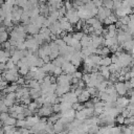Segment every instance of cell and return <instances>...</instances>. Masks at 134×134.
Segmentation results:
<instances>
[{
    "label": "cell",
    "instance_id": "34",
    "mask_svg": "<svg viewBox=\"0 0 134 134\" xmlns=\"http://www.w3.org/2000/svg\"><path fill=\"white\" fill-rule=\"evenodd\" d=\"M9 117V113L8 112H3V113H0V121L3 124L7 118Z\"/></svg>",
    "mask_w": 134,
    "mask_h": 134
},
{
    "label": "cell",
    "instance_id": "6",
    "mask_svg": "<svg viewBox=\"0 0 134 134\" xmlns=\"http://www.w3.org/2000/svg\"><path fill=\"white\" fill-rule=\"evenodd\" d=\"M61 68L63 70V73H65V74H72L76 71V67L73 66L70 62H65Z\"/></svg>",
    "mask_w": 134,
    "mask_h": 134
},
{
    "label": "cell",
    "instance_id": "17",
    "mask_svg": "<svg viewBox=\"0 0 134 134\" xmlns=\"http://www.w3.org/2000/svg\"><path fill=\"white\" fill-rule=\"evenodd\" d=\"M111 64H112V62H111V57H102L100 62H99V66L109 67Z\"/></svg>",
    "mask_w": 134,
    "mask_h": 134
},
{
    "label": "cell",
    "instance_id": "26",
    "mask_svg": "<svg viewBox=\"0 0 134 134\" xmlns=\"http://www.w3.org/2000/svg\"><path fill=\"white\" fill-rule=\"evenodd\" d=\"M26 108H27V109H28L30 112H32V113H35V112H36V111L39 109V108H38V106H37V104H36L35 102H31V103H30L28 106H26Z\"/></svg>",
    "mask_w": 134,
    "mask_h": 134
},
{
    "label": "cell",
    "instance_id": "32",
    "mask_svg": "<svg viewBox=\"0 0 134 134\" xmlns=\"http://www.w3.org/2000/svg\"><path fill=\"white\" fill-rule=\"evenodd\" d=\"M63 73V70H62V68L61 67H54V69H53V71H52V74H53V76H59V75H61Z\"/></svg>",
    "mask_w": 134,
    "mask_h": 134
},
{
    "label": "cell",
    "instance_id": "19",
    "mask_svg": "<svg viewBox=\"0 0 134 134\" xmlns=\"http://www.w3.org/2000/svg\"><path fill=\"white\" fill-rule=\"evenodd\" d=\"M87 115L85 114V112L83 111V109L81 111H75V119H79L81 121H84L85 119H87Z\"/></svg>",
    "mask_w": 134,
    "mask_h": 134
},
{
    "label": "cell",
    "instance_id": "20",
    "mask_svg": "<svg viewBox=\"0 0 134 134\" xmlns=\"http://www.w3.org/2000/svg\"><path fill=\"white\" fill-rule=\"evenodd\" d=\"M121 47H122V49H125V50H127V51H131L132 49H133V46H134V44H133V40L132 41H128V42H125L122 45H120Z\"/></svg>",
    "mask_w": 134,
    "mask_h": 134
},
{
    "label": "cell",
    "instance_id": "14",
    "mask_svg": "<svg viewBox=\"0 0 134 134\" xmlns=\"http://www.w3.org/2000/svg\"><path fill=\"white\" fill-rule=\"evenodd\" d=\"M95 18H96L98 21H100V22H103V21L107 18L106 13H105V7L100 6V7H98V8H97V14H96Z\"/></svg>",
    "mask_w": 134,
    "mask_h": 134
},
{
    "label": "cell",
    "instance_id": "42",
    "mask_svg": "<svg viewBox=\"0 0 134 134\" xmlns=\"http://www.w3.org/2000/svg\"><path fill=\"white\" fill-rule=\"evenodd\" d=\"M83 105H84V108H93V103H92V100H88V102L84 103Z\"/></svg>",
    "mask_w": 134,
    "mask_h": 134
},
{
    "label": "cell",
    "instance_id": "29",
    "mask_svg": "<svg viewBox=\"0 0 134 134\" xmlns=\"http://www.w3.org/2000/svg\"><path fill=\"white\" fill-rule=\"evenodd\" d=\"M85 34L84 32H82V31H74L71 36H72V38L73 39H75V40H77V41H80L82 38H83V36H84Z\"/></svg>",
    "mask_w": 134,
    "mask_h": 134
},
{
    "label": "cell",
    "instance_id": "35",
    "mask_svg": "<svg viewBox=\"0 0 134 134\" xmlns=\"http://www.w3.org/2000/svg\"><path fill=\"white\" fill-rule=\"evenodd\" d=\"M92 28H93V30H97V29H102L103 28V24H102V22L100 21H96L92 26H91Z\"/></svg>",
    "mask_w": 134,
    "mask_h": 134
},
{
    "label": "cell",
    "instance_id": "50",
    "mask_svg": "<svg viewBox=\"0 0 134 134\" xmlns=\"http://www.w3.org/2000/svg\"><path fill=\"white\" fill-rule=\"evenodd\" d=\"M14 134H20V133H19V131H18V130H17V131H16V132H15V133H14Z\"/></svg>",
    "mask_w": 134,
    "mask_h": 134
},
{
    "label": "cell",
    "instance_id": "51",
    "mask_svg": "<svg viewBox=\"0 0 134 134\" xmlns=\"http://www.w3.org/2000/svg\"><path fill=\"white\" fill-rule=\"evenodd\" d=\"M96 134H103V133H100V132H99V130H98V132H97Z\"/></svg>",
    "mask_w": 134,
    "mask_h": 134
},
{
    "label": "cell",
    "instance_id": "22",
    "mask_svg": "<svg viewBox=\"0 0 134 134\" xmlns=\"http://www.w3.org/2000/svg\"><path fill=\"white\" fill-rule=\"evenodd\" d=\"M18 71H19L20 74H22L23 76H25V75L29 72V66H28V65H24V66L20 67V68L18 69Z\"/></svg>",
    "mask_w": 134,
    "mask_h": 134
},
{
    "label": "cell",
    "instance_id": "44",
    "mask_svg": "<svg viewBox=\"0 0 134 134\" xmlns=\"http://www.w3.org/2000/svg\"><path fill=\"white\" fill-rule=\"evenodd\" d=\"M111 62H112V64H116V63L118 62V58H117L115 54H113V55L111 57Z\"/></svg>",
    "mask_w": 134,
    "mask_h": 134
},
{
    "label": "cell",
    "instance_id": "5",
    "mask_svg": "<svg viewBox=\"0 0 134 134\" xmlns=\"http://www.w3.org/2000/svg\"><path fill=\"white\" fill-rule=\"evenodd\" d=\"M114 88L116 90V93L118 94V96H126L127 95V88L125 87L124 82H116L114 83Z\"/></svg>",
    "mask_w": 134,
    "mask_h": 134
},
{
    "label": "cell",
    "instance_id": "30",
    "mask_svg": "<svg viewBox=\"0 0 134 134\" xmlns=\"http://www.w3.org/2000/svg\"><path fill=\"white\" fill-rule=\"evenodd\" d=\"M5 98H7V99H9V100H12V102H16L17 100V95H16V92H12V93H7V94H5Z\"/></svg>",
    "mask_w": 134,
    "mask_h": 134
},
{
    "label": "cell",
    "instance_id": "53",
    "mask_svg": "<svg viewBox=\"0 0 134 134\" xmlns=\"http://www.w3.org/2000/svg\"><path fill=\"white\" fill-rule=\"evenodd\" d=\"M30 134H37V133H30Z\"/></svg>",
    "mask_w": 134,
    "mask_h": 134
},
{
    "label": "cell",
    "instance_id": "12",
    "mask_svg": "<svg viewBox=\"0 0 134 134\" xmlns=\"http://www.w3.org/2000/svg\"><path fill=\"white\" fill-rule=\"evenodd\" d=\"M90 97H91V96H90V94L87 92V90H86V89H84V90H83V92L77 96V102H79V103H81V104H84V103L88 102Z\"/></svg>",
    "mask_w": 134,
    "mask_h": 134
},
{
    "label": "cell",
    "instance_id": "36",
    "mask_svg": "<svg viewBox=\"0 0 134 134\" xmlns=\"http://www.w3.org/2000/svg\"><path fill=\"white\" fill-rule=\"evenodd\" d=\"M124 121H125V117L121 114H118L115 117V122H117L118 125H124Z\"/></svg>",
    "mask_w": 134,
    "mask_h": 134
},
{
    "label": "cell",
    "instance_id": "43",
    "mask_svg": "<svg viewBox=\"0 0 134 134\" xmlns=\"http://www.w3.org/2000/svg\"><path fill=\"white\" fill-rule=\"evenodd\" d=\"M124 84H125V87L127 88V90H130V89H132V86H131V83H130V81H125V82H124Z\"/></svg>",
    "mask_w": 134,
    "mask_h": 134
},
{
    "label": "cell",
    "instance_id": "47",
    "mask_svg": "<svg viewBox=\"0 0 134 134\" xmlns=\"http://www.w3.org/2000/svg\"><path fill=\"white\" fill-rule=\"evenodd\" d=\"M130 83H131V86H132V89L134 88V77L130 80Z\"/></svg>",
    "mask_w": 134,
    "mask_h": 134
},
{
    "label": "cell",
    "instance_id": "15",
    "mask_svg": "<svg viewBox=\"0 0 134 134\" xmlns=\"http://www.w3.org/2000/svg\"><path fill=\"white\" fill-rule=\"evenodd\" d=\"M41 96V89H29V97L34 100Z\"/></svg>",
    "mask_w": 134,
    "mask_h": 134
},
{
    "label": "cell",
    "instance_id": "11",
    "mask_svg": "<svg viewBox=\"0 0 134 134\" xmlns=\"http://www.w3.org/2000/svg\"><path fill=\"white\" fill-rule=\"evenodd\" d=\"M80 44L82 46V48L84 47H90L91 46V38L89 35H84L83 38L80 40Z\"/></svg>",
    "mask_w": 134,
    "mask_h": 134
},
{
    "label": "cell",
    "instance_id": "27",
    "mask_svg": "<svg viewBox=\"0 0 134 134\" xmlns=\"http://www.w3.org/2000/svg\"><path fill=\"white\" fill-rule=\"evenodd\" d=\"M53 43H54L55 45H58V46H59V48L66 46V43L63 41V39H62V38H57V39L53 41Z\"/></svg>",
    "mask_w": 134,
    "mask_h": 134
},
{
    "label": "cell",
    "instance_id": "8",
    "mask_svg": "<svg viewBox=\"0 0 134 134\" xmlns=\"http://www.w3.org/2000/svg\"><path fill=\"white\" fill-rule=\"evenodd\" d=\"M25 29H26V32L30 34L31 36H35V35L39 34V31H40V28H39L36 24H34V23H31V22H30L29 24L25 25Z\"/></svg>",
    "mask_w": 134,
    "mask_h": 134
},
{
    "label": "cell",
    "instance_id": "25",
    "mask_svg": "<svg viewBox=\"0 0 134 134\" xmlns=\"http://www.w3.org/2000/svg\"><path fill=\"white\" fill-rule=\"evenodd\" d=\"M103 7L105 8H108V9H113V1L111 0H106V1H103Z\"/></svg>",
    "mask_w": 134,
    "mask_h": 134
},
{
    "label": "cell",
    "instance_id": "2",
    "mask_svg": "<svg viewBox=\"0 0 134 134\" xmlns=\"http://www.w3.org/2000/svg\"><path fill=\"white\" fill-rule=\"evenodd\" d=\"M65 18L67 19V21L73 26V24H77L80 22V18L77 15V12L75 9H70L67 10L65 14Z\"/></svg>",
    "mask_w": 134,
    "mask_h": 134
},
{
    "label": "cell",
    "instance_id": "52",
    "mask_svg": "<svg viewBox=\"0 0 134 134\" xmlns=\"http://www.w3.org/2000/svg\"><path fill=\"white\" fill-rule=\"evenodd\" d=\"M132 92H133V93H134V88H133V89H132Z\"/></svg>",
    "mask_w": 134,
    "mask_h": 134
},
{
    "label": "cell",
    "instance_id": "21",
    "mask_svg": "<svg viewBox=\"0 0 134 134\" xmlns=\"http://www.w3.org/2000/svg\"><path fill=\"white\" fill-rule=\"evenodd\" d=\"M16 122H17V119L14 118V117H8L4 122H3V126H10V127H16Z\"/></svg>",
    "mask_w": 134,
    "mask_h": 134
},
{
    "label": "cell",
    "instance_id": "16",
    "mask_svg": "<svg viewBox=\"0 0 134 134\" xmlns=\"http://www.w3.org/2000/svg\"><path fill=\"white\" fill-rule=\"evenodd\" d=\"M54 65L50 62V63H47V64H44L41 68L43 69V71L45 72V73H52V71H53V69H54Z\"/></svg>",
    "mask_w": 134,
    "mask_h": 134
},
{
    "label": "cell",
    "instance_id": "3",
    "mask_svg": "<svg viewBox=\"0 0 134 134\" xmlns=\"http://www.w3.org/2000/svg\"><path fill=\"white\" fill-rule=\"evenodd\" d=\"M71 81H72L71 74L62 73L61 75L57 76V85L58 86H69V85H71Z\"/></svg>",
    "mask_w": 134,
    "mask_h": 134
},
{
    "label": "cell",
    "instance_id": "10",
    "mask_svg": "<svg viewBox=\"0 0 134 134\" xmlns=\"http://www.w3.org/2000/svg\"><path fill=\"white\" fill-rule=\"evenodd\" d=\"M98 72L99 74L106 80L108 81L109 80V76H110V70H109V67H106V66H99L98 67Z\"/></svg>",
    "mask_w": 134,
    "mask_h": 134
},
{
    "label": "cell",
    "instance_id": "45",
    "mask_svg": "<svg viewBox=\"0 0 134 134\" xmlns=\"http://www.w3.org/2000/svg\"><path fill=\"white\" fill-rule=\"evenodd\" d=\"M16 119H17V120H22V119H25V115H24L23 113H21V114H18Z\"/></svg>",
    "mask_w": 134,
    "mask_h": 134
},
{
    "label": "cell",
    "instance_id": "7",
    "mask_svg": "<svg viewBox=\"0 0 134 134\" xmlns=\"http://www.w3.org/2000/svg\"><path fill=\"white\" fill-rule=\"evenodd\" d=\"M69 91H71V85H69V86H58L54 93L58 97H61Z\"/></svg>",
    "mask_w": 134,
    "mask_h": 134
},
{
    "label": "cell",
    "instance_id": "1",
    "mask_svg": "<svg viewBox=\"0 0 134 134\" xmlns=\"http://www.w3.org/2000/svg\"><path fill=\"white\" fill-rule=\"evenodd\" d=\"M2 76H3V80H5L7 83L8 82H12V83H16L17 80L20 77L19 75V71H18V68H14V69H9V70H6L5 72L2 73Z\"/></svg>",
    "mask_w": 134,
    "mask_h": 134
},
{
    "label": "cell",
    "instance_id": "9",
    "mask_svg": "<svg viewBox=\"0 0 134 134\" xmlns=\"http://www.w3.org/2000/svg\"><path fill=\"white\" fill-rule=\"evenodd\" d=\"M115 103H116V106H119L121 108H127V106L130 104V99L127 96H118Z\"/></svg>",
    "mask_w": 134,
    "mask_h": 134
},
{
    "label": "cell",
    "instance_id": "37",
    "mask_svg": "<svg viewBox=\"0 0 134 134\" xmlns=\"http://www.w3.org/2000/svg\"><path fill=\"white\" fill-rule=\"evenodd\" d=\"M71 76L73 77V79H76V80H82V76H83V72H81V71H75L74 73H72L71 74Z\"/></svg>",
    "mask_w": 134,
    "mask_h": 134
},
{
    "label": "cell",
    "instance_id": "18",
    "mask_svg": "<svg viewBox=\"0 0 134 134\" xmlns=\"http://www.w3.org/2000/svg\"><path fill=\"white\" fill-rule=\"evenodd\" d=\"M60 107H61V112H66L70 109H72V104L67 103V102H63L60 103Z\"/></svg>",
    "mask_w": 134,
    "mask_h": 134
},
{
    "label": "cell",
    "instance_id": "38",
    "mask_svg": "<svg viewBox=\"0 0 134 134\" xmlns=\"http://www.w3.org/2000/svg\"><path fill=\"white\" fill-rule=\"evenodd\" d=\"M108 19L111 21V23H112V24H115V23L117 22V20H118V18L115 16V14H114V13H112V14L108 17Z\"/></svg>",
    "mask_w": 134,
    "mask_h": 134
},
{
    "label": "cell",
    "instance_id": "49",
    "mask_svg": "<svg viewBox=\"0 0 134 134\" xmlns=\"http://www.w3.org/2000/svg\"><path fill=\"white\" fill-rule=\"evenodd\" d=\"M2 80H3V76H2V74H1V73H0V82H1V81H2Z\"/></svg>",
    "mask_w": 134,
    "mask_h": 134
},
{
    "label": "cell",
    "instance_id": "40",
    "mask_svg": "<svg viewBox=\"0 0 134 134\" xmlns=\"http://www.w3.org/2000/svg\"><path fill=\"white\" fill-rule=\"evenodd\" d=\"M20 134H30V130L29 129H26V128H22V129H19L18 130Z\"/></svg>",
    "mask_w": 134,
    "mask_h": 134
},
{
    "label": "cell",
    "instance_id": "13",
    "mask_svg": "<svg viewBox=\"0 0 134 134\" xmlns=\"http://www.w3.org/2000/svg\"><path fill=\"white\" fill-rule=\"evenodd\" d=\"M53 132L54 133H60V132H63V131H66L65 130V125L63 124V122H61L60 121V119L57 121V122H54L53 124ZM67 132V131H66Z\"/></svg>",
    "mask_w": 134,
    "mask_h": 134
},
{
    "label": "cell",
    "instance_id": "23",
    "mask_svg": "<svg viewBox=\"0 0 134 134\" xmlns=\"http://www.w3.org/2000/svg\"><path fill=\"white\" fill-rule=\"evenodd\" d=\"M99 132L103 134H112V128L108 126H102L99 127Z\"/></svg>",
    "mask_w": 134,
    "mask_h": 134
},
{
    "label": "cell",
    "instance_id": "41",
    "mask_svg": "<svg viewBox=\"0 0 134 134\" xmlns=\"http://www.w3.org/2000/svg\"><path fill=\"white\" fill-rule=\"evenodd\" d=\"M121 6V1H113V9L115 10L116 8Z\"/></svg>",
    "mask_w": 134,
    "mask_h": 134
},
{
    "label": "cell",
    "instance_id": "4",
    "mask_svg": "<svg viewBox=\"0 0 134 134\" xmlns=\"http://www.w3.org/2000/svg\"><path fill=\"white\" fill-rule=\"evenodd\" d=\"M37 111H38L37 116H39V117H41V116H50V115L53 113L52 105L45 103V104H44L40 109H38Z\"/></svg>",
    "mask_w": 134,
    "mask_h": 134
},
{
    "label": "cell",
    "instance_id": "46",
    "mask_svg": "<svg viewBox=\"0 0 134 134\" xmlns=\"http://www.w3.org/2000/svg\"><path fill=\"white\" fill-rule=\"evenodd\" d=\"M103 22H104V23H105L106 25H110V24H112V23H111V21H110V20H109L108 18H106V19H105V20H104Z\"/></svg>",
    "mask_w": 134,
    "mask_h": 134
},
{
    "label": "cell",
    "instance_id": "33",
    "mask_svg": "<svg viewBox=\"0 0 134 134\" xmlns=\"http://www.w3.org/2000/svg\"><path fill=\"white\" fill-rule=\"evenodd\" d=\"M16 127L22 129V128H26V119H22V120H17L16 122Z\"/></svg>",
    "mask_w": 134,
    "mask_h": 134
},
{
    "label": "cell",
    "instance_id": "31",
    "mask_svg": "<svg viewBox=\"0 0 134 134\" xmlns=\"http://www.w3.org/2000/svg\"><path fill=\"white\" fill-rule=\"evenodd\" d=\"M118 21L121 23V25H128V23H129V21H130V17H129V16H125V17H122V18H119Z\"/></svg>",
    "mask_w": 134,
    "mask_h": 134
},
{
    "label": "cell",
    "instance_id": "39",
    "mask_svg": "<svg viewBox=\"0 0 134 134\" xmlns=\"http://www.w3.org/2000/svg\"><path fill=\"white\" fill-rule=\"evenodd\" d=\"M52 110H53V113H61L60 104H54V105H52Z\"/></svg>",
    "mask_w": 134,
    "mask_h": 134
},
{
    "label": "cell",
    "instance_id": "24",
    "mask_svg": "<svg viewBox=\"0 0 134 134\" xmlns=\"http://www.w3.org/2000/svg\"><path fill=\"white\" fill-rule=\"evenodd\" d=\"M8 40V32L4 31V32H0V44H3L5 42H7Z\"/></svg>",
    "mask_w": 134,
    "mask_h": 134
},
{
    "label": "cell",
    "instance_id": "48",
    "mask_svg": "<svg viewBox=\"0 0 134 134\" xmlns=\"http://www.w3.org/2000/svg\"><path fill=\"white\" fill-rule=\"evenodd\" d=\"M67 132L66 131H63V132H60V133H55V134H66Z\"/></svg>",
    "mask_w": 134,
    "mask_h": 134
},
{
    "label": "cell",
    "instance_id": "28",
    "mask_svg": "<svg viewBox=\"0 0 134 134\" xmlns=\"http://www.w3.org/2000/svg\"><path fill=\"white\" fill-rule=\"evenodd\" d=\"M5 66H6V69L7 70H9V69H14V68H16L17 66H16V64L12 61V59L9 58L8 60H7V62L5 63Z\"/></svg>",
    "mask_w": 134,
    "mask_h": 134
}]
</instances>
